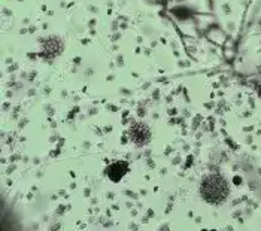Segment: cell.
Returning a JSON list of instances; mask_svg holds the SVG:
<instances>
[{"label": "cell", "mask_w": 261, "mask_h": 231, "mask_svg": "<svg viewBox=\"0 0 261 231\" xmlns=\"http://www.w3.org/2000/svg\"><path fill=\"white\" fill-rule=\"evenodd\" d=\"M201 198L214 206H220L227 201L230 195V185L227 179L220 173H207L201 177L200 181Z\"/></svg>", "instance_id": "6da1fadb"}, {"label": "cell", "mask_w": 261, "mask_h": 231, "mask_svg": "<svg viewBox=\"0 0 261 231\" xmlns=\"http://www.w3.org/2000/svg\"><path fill=\"white\" fill-rule=\"evenodd\" d=\"M128 140L136 146V148H143L146 146L151 139H152V133H151V129L142 122V121H138V122H132L130 127H128Z\"/></svg>", "instance_id": "7a4b0ae2"}, {"label": "cell", "mask_w": 261, "mask_h": 231, "mask_svg": "<svg viewBox=\"0 0 261 231\" xmlns=\"http://www.w3.org/2000/svg\"><path fill=\"white\" fill-rule=\"evenodd\" d=\"M128 173V163L127 161H117L106 167V176L112 182H120L121 179Z\"/></svg>", "instance_id": "277c9868"}, {"label": "cell", "mask_w": 261, "mask_h": 231, "mask_svg": "<svg viewBox=\"0 0 261 231\" xmlns=\"http://www.w3.org/2000/svg\"><path fill=\"white\" fill-rule=\"evenodd\" d=\"M63 53V42L59 38H49L43 42V48H42V56L48 60L59 57Z\"/></svg>", "instance_id": "3957f363"}]
</instances>
